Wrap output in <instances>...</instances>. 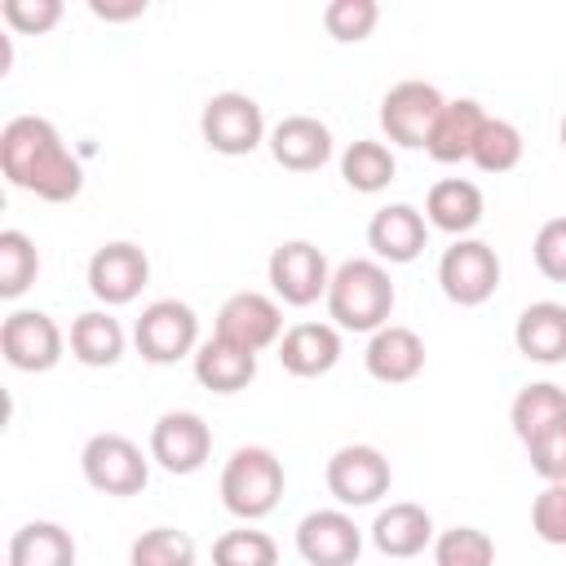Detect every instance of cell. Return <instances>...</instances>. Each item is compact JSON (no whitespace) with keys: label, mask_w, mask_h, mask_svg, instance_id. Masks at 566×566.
Returning <instances> with one entry per match:
<instances>
[{"label":"cell","mask_w":566,"mask_h":566,"mask_svg":"<svg viewBox=\"0 0 566 566\" xmlns=\"http://www.w3.org/2000/svg\"><path fill=\"white\" fill-rule=\"evenodd\" d=\"M482 124H486L482 102H473V97H455V102H447L442 115H438V124H433V133H429V146H424L429 159H438V164L473 159V146H478Z\"/></svg>","instance_id":"603a6c76"},{"label":"cell","mask_w":566,"mask_h":566,"mask_svg":"<svg viewBox=\"0 0 566 566\" xmlns=\"http://www.w3.org/2000/svg\"><path fill=\"white\" fill-rule=\"evenodd\" d=\"M433 562L438 566H495V544L478 526H451L433 539Z\"/></svg>","instance_id":"d6a6232c"},{"label":"cell","mask_w":566,"mask_h":566,"mask_svg":"<svg viewBox=\"0 0 566 566\" xmlns=\"http://www.w3.org/2000/svg\"><path fill=\"white\" fill-rule=\"evenodd\" d=\"M252 376H256V354H248L221 336H208L195 349V380L212 394H239L252 385Z\"/></svg>","instance_id":"cb8c5ba5"},{"label":"cell","mask_w":566,"mask_h":566,"mask_svg":"<svg viewBox=\"0 0 566 566\" xmlns=\"http://www.w3.org/2000/svg\"><path fill=\"white\" fill-rule=\"evenodd\" d=\"M128 566H195V539L177 526H150L133 539Z\"/></svg>","instance_id":"f546056e"},{"label":"cell","mask_w":566,"mask_h":566,"mask_svg":"<svg viewBox=\"0 0 566 566\" xmlns=\"http://www.w3.org/2000/svg\"><path fill=\"white\" fill-rule=\"evenodd\" d=\"M265 274H270L274 301L296 305V310H305V305H314L318 296H327V283H332L327 256H323V248L310 243V239H287V243H279V248L270 252Z\"/></svg>","instance_id":"30bf717a"},{"label":"cell","mask_w":566,"mask_h":566,"mask_svg":"<svg viewBox=\"0 0 566 566\" xmlns=\"http://www.w3.org/2000/svg\"><path fill=\"white\" fill-rule=\"evenodd\" d=\"M212 566H279V544L256 526H234L217 535Z\"/></svg>","instance_id":"4dcf8cb0"},{"label":"cell","mask_w":566,"mask_h":566,"mask_svg":"<svg viewBox=\"0 0 566 566\" xmlns=\"http://www.w3.org/2000/svg\"><path fill=\"white\" fill-rule=\"evenodd\" d=\"M438 287L455 305H482L500 287V256L486 239H455L438 261Z\"/></svg>","instance_id":"52a82bcc"},{"label":"cell","mask_w":566,"mask_h":566,"mask_svg":"<svg viewBox=\"0 0 566 566\" xmlns=\"http://www.w3.org/2000/svg\"><path fill=\"white\" fill-rule=\"evenodd\" d=\"M71 358L84 367H115L124 358V327L111 310H84L71 323Z\"/></svg>","instance_id":"d4e9b609"},{"label":"cell","mask_w":566,"mask_h":566,"mask_svg":"<svg viewBox=\"0 0 566 566\" xmlns=\"http://www.w3.org/2000/svg\"><path fill=\"white\" fill-rule=\"evenodd\" d=\"M93 18L102 22H128V18H142L146 13V0H124V4H111V0H88Z\"/></svg>","instance_id":"f35d334b"},{"label":"cell","mask_w":566,"mask_h":566,"mask_svg":"<svg viewBox=\"0 0 566 566\" xmlns=\"http://www.w3.org/2000/svg\"><path fill=\"white\" fill-rule=\"evenodd\" d=\"M394 172H398V159H394V150H389L385 142H376V137H358V142H349L345 155H340V177H345V186L358 190V195H380V190L394 181Z\"/></svg>","instance_id":"4316f807"},{"label":"cell","mask_w":566,"mask_h":566,"mask_svg":"<svg viewBox=\"0 0 566 566\" xmlns=\"http://www.w3.org/2000/svg\"><path fill=\"white\" fill-rule=\"evenodd\" d=\"M482 212H486L482 190L469 177H442L424 195V221L455 239H469V230L482 221Z\"/></svg>","instance_id":"7402d4cb"},{"label":"cell","mask_w":566,"mask_h":566,"mask_svg":"<svg viewBox=\"0 0 566 566\" xmlns=\"http://www.w3.org/2000/svg\"><path fill=\"white\" fill-rule=\"evenodd\" d=\"M0 18L18 31V35H44L62 22V0H4Z\"/></svg>","instance_id":"8d00e7d4"},{"label":"cell","mask_w":566,"mask_h":566,"mask_svg":"<svg viewBox=\"0 0 566 566\" xmlns=\"http://www.w3.org/2000/svg\"><path fill=\"white\" fill-rule=\"evenodd\" d=\"M389 482H394V469H389L385 451L371 442H349V447L332 451V460H327V491L336 495L340 509L376 504L380 495H389Z\"/></svg>","instance_id":"ba28073f"},{"label":"cell","mask_w":566,"mask_h":566,"mask_svg":"<svg viewBox=\"0 0 566 566\" xmlns=\"http://www.w3.org/2000/svg\"><path fill=\"white\" fill-rule=\"evenodd\" d=\"M9 566H75V539L57 522H27L9 539Z\"/></svg>","instance_id":"484cf974"},{"label":"cell","mask_w":566,"mask_h":566,"mask_svg":"<svg viewBox=\"0 0 566 566\" xmlns=\"http://www.w3.org/2000/svg\"><path fill=\"white\" fill-rule=\"evenodd\" d=\"M150 279V256L128 243V239H111L88 256V292L102 305H128L137 301V292Z\"/></svg>","instance_id":"9a60e30c"},{"label":"cell","mask_w":566,"mask_h":566,"mask_svg":"<svg viewBox=\"0 0 566 566\" xmlns=\"http://www.w3.org/2000/svg\"><path fill=\"white\" fill-rule=\"evenodd\" d=\"M270 155L287 172H314L332 159V128L314 115H283L270 128Z\"/></svg>","instance_id":"ac0fdd59"},{"label":"cell","mask_w":566,"mask_h":566,"mask_svg":"<svg viewBox=\"0 0 566 566\" xmlns=\"http://www.w3.org/2000/svg\"><path fill=\"white\" fill-rule=\"evenodd\" d=\"M80 473L93 491L102 495H137L150 478V460L142 455V447L124 433H93L80 451Z\"/></svg>","instance_id":"5b68a950"},{"label":"cell","mask_w":566,"mask_h":566,"mask_svg":"<svg viewBox=\"0 0 566 566\" xmlns=\"http://www.w3.org/2000/svg\"><path fill=\"white\" fill-rule=\"evenodd\" d=\"M531 531L544 544L566 548V482H544V491L531 500Z\"/></svg>","instance_id":"d590c367"},{"label":"cell","mask_w":566,"mask_h":566,"mask_svg":"<svg viewBox=\"0 0 566 566\" xmlns=\"http://www.w3.org/2000/svg\"><path fill=\"white\" fill-rule=\"evenodd\" d=\"M212 455V429L199 411H164L150 424V460L164 473H199L203 460Z\"/></svg>","instance_id":"8fae6325"},{"label":"cell","mask_w":566,"mask_h":566,"mask_svg":"<svg viewBox=\"0 0 566 566\" xmlns=\"http://www.w3.org/2000/svg\"><path fill=\"white\" fill-rule=\"evenodd\" d=\"M133 345H137V354L146 358V363H155V367H168V363H177V358H195V349H199V318H195V310L186 305V301H177V296H164V301H150L142 314H137V323H133Z\"/></svg>","instance_id":"277c9868"},{"label":"cell","mask_w":566,"mask_h":566,"mask_svg":"<svg viewBox=\"0 0 566 566\" xmlns=\"http://www.w3.org/2000/svg\"><path fill=\"white\" fill-rule=\"evenodd\" d=\"M513 345L531 363H566V305L531 301L513 323Z\"/></svg>","instance_id":"44dd1931"},{"label":"cell","mask_w":566,"mask_h":566,"mask_svg":"<svg viewBox=\"0 0 566 566\" xmlns=\"http://www.w3.org/2000/svg\"><path fill=\"white\" fill-rule=\"evenodd\" d=\"M473 164L482 172H509L522 164V133L517 124L500 119V115H486L482 133H478V146H473Z\"/></svg>","instance_id":"1f68e13d"},{"label":"cell","mask_w":566,"mask_h":566,"mask_svg":"<svg viewBox=\"0 0 566 566\" xmlns=\"http://www.w3.org/2000/svg\"><path fill=\"white\" fill-rule=\"evenodd\" d=\"M279 363L283 371L310 380L327 376L340 363V327L336 323H292L279 340Z\"/></svg>","instance_id":"d6986e66"},{"label":"cell","mask_w":566,"mask_h":566,"mask_svg":"<svg viewBox=\"0 0 566 566\" xmlns=\"http://www.w3.org/2000/svg\"><path fill=\"white\" fill-rule=\"evenodd\" d=\"M296 553L305 566H354L363 553V531L345 509H314L296 522Z\"/></svg>","instance_id":"5bb4252c"},{"label":"cell","mask_w":566,"mask_h":566,"mask_svg":"<svg viewBox=\"0 0 566 566\" xmlns=\"http://www.w3.org/2000/svg\"><path fill=\"white\" fill-rule=\"evenodd\" d=\"M283 482V460L270 447H234L221 469V504L243 522H261L279 509Z\"/></svg>","instance_id":"3957f363"},{"label":"cell","mask_w":566,"mask_h":566,"mask_svg":"<svg viewBox=\"0 0 566 566\" xmlns=\"http://www.w3.org/2000/svg\"><path fill=\"white\" fill-rule=\"evenodd\" d=\"M66 349L62 327L44 310H13L0 323V354L18 371H49Z\"/></svg>","instance_id":"4fadbf2b"},{"label":"cell","mask_w":566,"mask_h":566,"mask_svg":"<svg viewBox=\"0 0 566 566\" xmlns=\"http://www.w3.org/2000/svg\"><path fill=\"white\" fill-rule=\"evenodd\" d=\"M40 274V252L27 230H0V296H22Z\"/></svg>","instance_id":"f1b7e54d"},{"label":"cell","mask_w":566,"mask_h":566,"mask_svg":"<svg viewBox=\"0 0 566 566\" xmlns=\"http://www.w3.org/2000/svg\"><path fill=\"white\" fill-rule=\"evenodd\" d=\"M562 416H566V385H553V380L522 385L517 398H513V407H509V424H513V433L522 438V447H526L539 429H548L553 420H562Z\"/></svg>","instance_id":"83f0119b"},{"label":"cell","mask_w":566,"mask_h":566,"mask_svg":"<svg viewBox=\"0 0 566 566\" xmlns=\"http://www.w3.org/2000/svg\"><path fill=\"white\" fill-rule=\"evenodd\" d=\"M526 460L544 482H566V416L526 442Z\"/></svg>","instance_id":"e575fe53"},{"label":"cell","mask_w":566,"mask_h":566,"mask_svg":"<svg viewBox=\"0 0 566 566\" xmlns=\"http://www.w3.org/2000/svg\"><path fill=\"white\" fill-rule=\"evenodd\" d=\"M376 22H380V4H376V0H332V4L323 9V27H327V35L340 40V44L367 40V35L376 31Z\"/></svg>","instance_id":"836d02e7"},{"label":"cell","mask_w":566,"mask_h":566,"mask_svg":"<svg viewBox=\"0 0 566 566\" xmlns=\"http://www.w3.org/2000/svg\"><path fill=\"white\" fill-rule=\"evenodd\" d=\"M557 137H562V146H566V115H562V128H557Z\"/></svg>","instance_id":"ab89813d"},{"label":"cell","mask_w":566,"mask_h":566,"mask_svg":"<svg viewBox=\"0 0 566 566\" xmlns=\"http://www.w3.org/2000/svg\"><path fill=\"white\" fill-rule=\"evenodd\" d=\"M327 318L340 332H380L394 314V279L376 256H349L332 270L327 283Z\"/></svg>","instance_id":"7a4b0ae2"},{"label":"cell","mask_w":566,"mask_h":566,"mask_svg":"<svg viewBox=\"0 0 566 566\" xmlns=\"http://www.w3.org/2000/svg\"><path fill=\"white\" fill-rule=\"evenodd\" d=\"M371 544L385 557H398V562L420 557L433 544V517H429V509H420L411 500H398V504L380 509L376 522H371Z\"/></svg>","instance_id":"ffe728a7"},{"label":"cell","mask_w":566,"mask_h":566,"mask_svg":"<svg viewBox=\"0 0 566 566\" xmlns=\"http://www.w3.org/2000/svg\"><path fill=\"white\" fill-rule=\"evenodd\" d=\"M531 252H535V265H539V274H544V279L566 283V217L544 221V226L535 230Z\"/></svg>","instance_id":"74e56055"},{"label":"cell","mask_w":566,"mask_h":566,"mask_svg":"<svg viewBox=\"0 0 566 566\" xmlns=\"http://www.w3.org/2000/svg\"><path fill=\"white\" fill-rule=\"evenodd\" d=\"M0 172L9 186L44 203H71L84 190L80 159L44 115H13L0 128Z\"/></svg>","instance_id":"6da1fadb"},{"label":"cell","mask_w":566,"mask_h":566,"mask_svg":"<svg viewBox=\"0 0 566 566\" xmlns=\"http://www.w3.org/2000/svg\"><path fill=\"white\" fill-rule=\"evenodd\" d=\"M199 133L217 155H252L265 142V115L248 93H212L199 115Z\"/></svg>","instance_id":"8992f818"},{"label":"cell","mask_w":566,"mask_h":566,"mask_svg":"<svg viewBox=\"0 0 566 566\" xmlns=\"http://www.w3.org/2000/svg\"><path fill=\"white\" fill-rule=\"evenodd\" d=\"M447 97L424 84V80H398L385 97H380V128L394 146H407V150H420L429 146V133L442 115Z\"/></svg>","instance_id":"9c48e42d"},{"label":"cell","mask_w":566,"mask_h":566,"mask_svg":"<svg viewBox=\"0 0 566 566\" xmlns=\"http://www.w3.org/2000/svg\"><path fill=\"white\" fill-rule=\"evenodd\" d=\"M212 336H221V340H230L248 354H261L265 345L283 340V305L265 292H234V296L221 301Z\"/></svg>","instance_id":"7c38bea8"},{"label":"cell","mask_w":566,"mask_h":566,"mask_svg":"<svg viewBox=\"0 0 566 566\" xmlns=\"http://www.w3.org/2000/svg\"><path fill=\"white\" fill-rule=\"evenodd\" d=\"M367 376L380 385H407L424 371V340L402 327V323H385L380 332H371L367 349H363Z\"/></svg>","instance_id":"e0dca14e"},{"label":"cell","mask_w":566,"mask_h":566,"mask_svg":"<svg viewBox=\"0 0 566 566\" xmlns=\"http://www.w3.org/2000/svg\"><path fill=\"white\" fill-rule=\"evenodd\" d=\"M424 243H429V221L411 203H385L367 221V248L376 252L380 265L385 261L389 265H407V261H416L424 252Z\"/></svg>","instance_id":"2e32d148"}]
</instances>
